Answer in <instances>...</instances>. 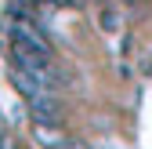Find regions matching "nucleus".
Segmentation results:
<instances>
[{"label":"nucleus","mask_w":152,"mask_h":149,"mask_svg":"<svg viewBox=\"0 0 152 149\" xmlns=\"http://www.w3.org/2000/svg\"><path fill=\"white\" fill-rule=\"evenodd\" d=\"M44 4H51V7H76V0H44Z\"/></svg>","instance_id":"2"},{"label":"nucleus","mask_w":152,"mask_h":149,"mask_svg":"<svg viewBox=\"0 0 152 149\" xmlns=\"http://www.w3.org/2000/svg\"><path fill=\"white\" fill-rule=\"evenodd\" d=\"M116 22H120V18L112 15V11H102V26H105V29H116Z\"/></svg>","instance_id":"1"}]
</instances>
